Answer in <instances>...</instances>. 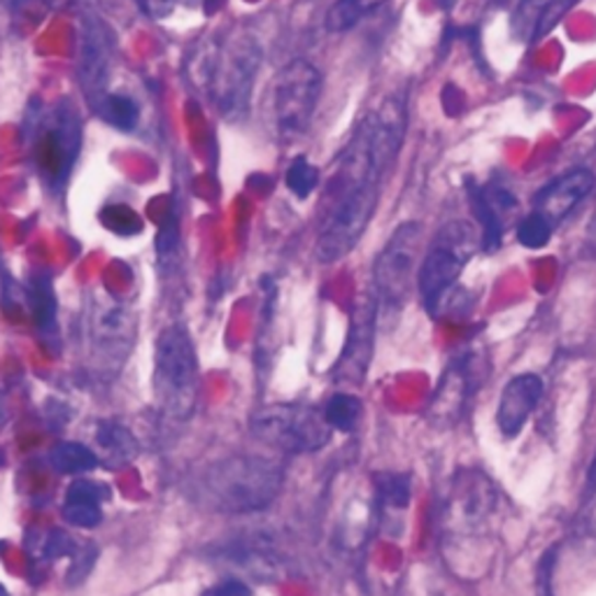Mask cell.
<instances>
[{"instance_id":"obj_15","label":"cell","mask_w":596,"mask_h":596,"mask_svg":"<svg viewBox=\"0 0 596 596\" xmlns=\"http://www.w3.org/2000/svg\"><path fill=\"white\" fill-rule=\"evenodd\" d=\"M543 389L546 385L536 373L517 376L503 387L496 408V424L503 438H515L522 432V426L529 422L540 397H543Z\"/></svg>"},{"instance_id":"obj_34","label":"cell","mask_w":596,"mask_h":596,"mask_svg":"<svg viewBox=\"0 0 596 596\" xmlns=\"http://www.w3.org/2000/svg\"><path fill=\"white\" fill-rule=\"evenodd\" d=\"M138 5L142 8V12L147 16H152V19H157V22H161V19H165L175 10L177 0H138Z\"/></svg>"},{"instance_id":"obj_38","label":"cell","mask_w":596,"mask_h":596,"mask_svg":"<svg viewBox=\"0 0 596 596\" xmlns=\"http://www.w3.org/2000/svg\"><path fill=\"white\" fill-rule=\"evenodd\" d=\"M438 5H443V8L447 10V8H452V5H455V0H438Z\"/></svg>"},{"instance_id":"obj_1","label":"cell","mask_w":596,"mask_h":596,"mask_svg":"<svg viewBox=\"0 0 596 596\" xmlns=\"http://www.w3.org/2000/svg\"><path fill=\"white\" fill-rule=\"evenodd\" d=\"M285 471L259 455H231L215 461L196 480V498L215 513L242 515L268 508L283 490Z\"/></svg>"},{"instance_id":"obj_5","label":"cell","mask_w":596,"mask_h":596,"mask_svg":"<svg viewBox=\"0 0 596 596\" xmlns=\"http://www.w3.org/2000/svg\"><path fill=\"white\" fill-rule=\"evenodd\" d=\"M322 87V72L306 59H291L277 70L271 89V112L279 140L296 142L308 134Z\"/></svg>"},{"instance_id":"obj_13","label":"cell","mask_w":596,"mask_h":596,"mask_svg":"<svg viewBox=\"0 0 596 596\" xmlns=\"http://www.w3.org/2000/svg\"><path fill=\"white\" fill-rule=\"evenodd\" d=\"M594 173L587 168H571L554 177L534 198V210L548 217L554 227L562 224L594 190Z\"/></svg>"},{"instance_id":"obj_9","label":"cell","mask_w":596,"mask_h":596,"mask_svg":"<svg viewBox=\"0 0 596 596\" xmlns=\"http://www.w3.org/2000/svg\"><path fill=\"white\" fill-rule=\"evenodd\" d=\"M252 436L264 445L275 447L279 452L303 455L322 450L331 440V426L312 408L277 403L261 408L252 415L250 422Z\"/></svg>"},{"instance_id":"obj_22","label":"cell","mask_w":596,"mask_h":596,"mask_svg":"<svg viewBox=\"0 0 596 596\" xmlns=\"http://www.w3.org/2000/svg\"><path fill=\"white\" fill-rule=\"evenodd\" d=\"M285 180H287V190L298 200H306L317 192V186H320V182H322V173H320V168H317L308 157L298 154L291 159Z\"/></svg>"},{"instance_id":"obj_17","label":"cell","mask_w":596,"mask_h":596,"mask_svg":"<svg viewBox=\"0 0 596 596\" xmlns=\"http://www.w3.org/2000/svg\"><path fill=\"white\" fill-rule=\"evenodd\" d=\"M469 200H471L473 215H475V219L480 221V227H482V238H480L482 242H480V245L488 252L498 250L501 238H503V217L498 215V210L494 208L492 200L488 198V194H484V186L471 184L469 186Z\"/></svg>"},{"instance_id":"obj_25","label":"cell","mask_w":596,"mask_h":596,"mask_svg":"<svg viewBox=\"0 0 596 596\" xmlns=\"http://www.w3.org/2000/svg\"><path fill=\"white\" fill-rule=\"evenodd\" d=\"M103 227L117 236H136L142 231L140 215L128 205H107L101 210Z\"/></svg>"},{"instance_id":"obj_3","label":"cell","mask_w":596,"mask_h":596,"mask_svg":"<svg viewBox=\"0 0 596 596\" xmlns=\"http://www.w3.org/2000/svg\"><path fill=\"white\" fill-rule=\"evenodd\" d=\"M154 399L168 417L190 420L198 403L200 373L190 331L165 326L154 345Z\"/></svg>"},{"instance_id":"obj_14","label":"cell","mask_w":596,"mask_h":596,"mask_svg":"<svg viewBox=\"0 0 596 596\" xmlns=\"http://www.w3.org/2000/svg\"><path fill=\"white\" fill-rule=\"evenodd\" d=\"M112 33L101 22H87L84 33L80 37V82L87 89L89 103L93 105L101 96H105V80L112 61Z\"/></svg>"},{"instance_id":"obj_11","label":"cell","mask_w":596,"mask_h":596,"mask_svg":"<svg viewBox=\"0 0 596 596\" xmlns=\"http://www.w3.org/2000/svg\"><path fill=\"white\" fill-rule=\"evenodd\" d=\"M376 324H378V301L376 294H362L352 306L349 329L339 362L333 366V382L357 387L364 382L368 364L376 347Z\"/></svg>"},{"instance_id":"obj_30","label":"cell","mask_w":596,"mask_h":596,"mask_svg":"<svg viewBox=\"0 0 596 596\" xmlns=\"http://www.w3.org/2000/svg\"><path fill=\"white\" fill-rule=\"evenodd\" d=\"M557 548H550L536 566V596H554V566H557Z\"/></svg>"},{"instance_id":"obj_20","label":"cell","mask_w":596,"mask_h":596,"mask_svg":"<svg viewBox=\"0 0 596 596\" xmlns=\"http://www.w3.org/2000/svg\"><path fill=\"white\" fill-rule=\"evenodd\" d=\"M99 445L105 450L107 459L119 466L134 459L138 455V440L134 438V434L128 432L126 426L117 424V422H101L99 424V434H96Z\"/></svg>"},{"instance_id":"obj_28","label":"cell","mask_w":596,"mask_h":596,"mask_svg":"<svg viewBox=\"0 0 596 596\" xmlns=\"http://www.w3.org/2000/svg\"><path fill=\"white\" fill-rule=\"evenodd\" d=\"M177 240H180V224H177L175 210L171 208L165 213L163 224H161V231L157 236V252H159V256L163 261L171 259L177 252Z\"/></svg>"},{"instance_id":"obj_40","label":"cell","mask_w":596,"mask_h":596,"mask_svg":"<svg viewBox=\"0 0 596 596\" xmlns=\"http://www.w3.org/2000/svg\"><path fill=\"white\" fill-rule=\"evenodd\" d=\"M0 550H3V546H0Z\"/></svg>"},{"instance_id":"obj_7","label":"cell","mask_w":596,"mask_h":596,"mask_svg":"<svg viewBox=\"0 0 596 596\" xmlns=\"http://www.w3.org/2000/svg\"><path fill=\"white\" fill-rule=\"evenodd\" d=\"M478 250V236L469 221H450L436 233L417 271V289L428 312L452 291L461 271Z\"/></svg>"},{"instance_id":"obj_8","label":"cell","mask_w":596,"mask_h":596,"mask_svg":"<svg viewBox=\"0 0 596 596\" xmlns=\"http://www.w3.org/2000/svg\"><path fill=\"white\" fill-rule=\"evenodd\" d=\"M87 341L99 376H117L136 341V314L107 291L93 296L87 312Z\"/></svg>"},{"instance_id":"obj_31","label":"cell","mask_w":596,"mask_h":596,"mask_svg":"<svg viewBox=\"0 0 596 596\" xmlns=\"http://www.w3.org/2000/svg\"><path fill=\"white\" fill-rule=\"evenodd\" d=\"M74 554V540L66 534L54 529L45 536L43 543V557L47 559H61V557H72Z\"/></svg>"},{"instance_id":"obj_23","label":"cell","mask_w":596,"mask_h":596,"mask_svg":"<svg viewBox=\"0 0 596 596\" xmlns=\"http://www.w3.org/2000/svg\"><path fill=\"white\" fill-rule=\"evenodd\" d=\"M362 401L354 394H333L324 408V420L331 428H339V432H352L354 426L362 420Z\"/></svg>"},{"instance_id":"obj_39","label":"cell","mask_w":596,"mask_h":596,"mask_svg":"<svg viewBox=\"0 0 596 596\" xmlns=\"http://www.w3.org/2000/svg\"><path fill=\"white\" fill-rule=\"evenodd\" d=\"M0 596H10V594H8V589H5L3 585H0Z\"/></svg>"},{"instance_id":"obj_16","label":"cell","mask_w":596,"mask_h":596,"mask_svg":"<svg viewBox=\"0 0 596 596\" xmlns=\"http://www.w3.org/2000/svg\"><path fill=\"white\" fill-rule=\"evenodd\" d=\"M28 306L33 312V322L37 333L43 335L47 345L56 352L59 349V322H56V298L49 277H33L28 285Z\"/></svg>"},{"instance_id":"obj_24","label":"cell","mask_w":596,"mask_h":596,"mask_svg":"<svg viewBox=\"0 0 596 596\" xmlns=\"http://www.w3.org/2000/svg\"><path fill=\"white\" fill-rule=\"evenodd\" d=\"M552 233H554V224L536 210H531L525 219L517 224L519 245H525L529 250L546 248L548 242L552 240Z\"/></svg>"},{"instance_id":"obj_37","label":"cell","mask_w":596,"mask_h":596,"mask_svg":"<svg viewBox=\"0 0 596 596\" xmlns=\"http://www.w3.org/2000/svg\"><path fill=\"white\" fill-rule=\"evenodd\" d=\"M594 490H596V457H594L592 469H589V473H587V492L592 494Z\"/></svg>"},{"instance_id":"obj_12","label":"cell","mask_w":596,"mask_h":596,"mask_svg":"<svg viewBox=\"0 0 596 596\" xmlns=\"http://www.w3.org/2000/svg\"><path fill=\"white\" fill-rule=\"evenodd\" d=\"M473 378L475 359L471 354L452 359V364L445 368L443 378L436 387V394L432 399V405H428V420H432L440 432L452 428L461 420L463 408L469 403L471 389L475 387Z\"/></svg>"},{"instance_id":"obj_33","label":"cell","mask_w":596,"mask_h":596,"mask_svg":"<svg viewBox=\"0 0 596 596\" xmlns=\"http://www.w3.org/2000/svg\"><path fill=\"white\" fill-rule=\"evenodd\" d=\"M51 0H14V10L16 16L22 19V22H31L33 26L43 22L45 12H49Z\"/></svg>"},{"instance_id":"obj_2","label":"cell","mask_w":596,"mask_h":596,"mask_svg":"<svg viewBox=\"0 0 596 596\" xmlns=\"http://www.w3.org/2000/svg\"><path fill=\"white\" fill-rule=\"evenodd\" d=\"M261 59H264V51L256 37L248 33L231 35L229 41L210 49L203 68V80L217 112L227 122H240L248 115Z\"/></svg>"},{"instance_id":"obj_6","label":"cell","mask_w":596,"mask_h":596,"mask_svg":"<svg viewBox=\"0 0 596 596\" xmlns=\"http://www.w3.org/2000/svg\"><path fill=\"white\" fill-rule=\"evenodd\" d=\"M422 250V227L417 221H403L389 236L387 245L373 264V294L378 301V314H399L405 306L413 279L420 271Z\"/></svg>"},{"instance_id":"obj_19","label":"cell","mask_w":596,"mask_h":596,"mask_svg":"<svg viewBox=\"0 0 596 596\" xmlns=\"http://www.w3.org/2000/svg\"><path fill=\"white\" fill-rule=\"evenodd\" d=\"M99 112V117L105 119L110 126L119 130H134L140 119V107L138 103L126 96V93H105L96 103L91 105Z\"/></svg>"},{"instance_id":"obj_29","label":"cell","mask_w":596,"mask_h":596,"mask_svg":"<svg viewBox=\"0 0 596 596\" xmlns=\"http://www.w3.org/2000/svg\"><path fill=\"white\" fill-rule=\"evenodd\" d=\"M575 3H581V0H548V3L543 5V10H540V19H538V26H536V35L534 37H540V35L550 33L559 22H562V16Z\"/></svg>"},{"instance_id":"obj_21","label":"cell","mask_w":596,"mask_h":596,"mask_svg":"<svg viewBox=\"0 0 596 596\" xmlns=\"http://www.w3.org/2000/svg\"><path fill=\"white\" fill-rule=\"evenodd\" d=\"M51 466L59 473H87L99 466V457L80 443H61L54 447Z\"/></svg>"},{"instance_id":"obj_26","label":"cell","mask_w":596,"mask_h":596,"mask_svg":"<svg viewBox=\"0 0 596 596\" xmlns=\"http://www.w3.org/2000/svg\"><path fill=\"white\" fill-rule=\"evenodd\" d=\"M380 498L391 508H405L410 503V494H413V484L405 473H380L376 478Z\"/></svg>"},{"instance_id":"obj_18","label":"cell","mask_w":596,"mask_h":596,"mask_svg":"<svg viewBox=\"0 0 596 596\" xmlns=\"http://www.w3.org/2000/svg\"><path fill=\"white\" fill-rule=\"evenodd\" d=\"M387 0H335L329 8L324 26L329 33H345L352 31L359 22L373 12H378Z\"/></svg>"},{"instance_id":"obj_32","label":"cell","mask_w":596,"mask_h":596,"mask_svg":"<svg viewBox=\"0 0 596 596\" xmlns=\"http://www.w3.org/2000/svg\"><path fill=\"white\" fill-rule=\"evenodd\" d=\"M107 496H110L107 488H103V484H99V482H89V480L72 482L68 494H66V498H70V501H87V503H101Z\"/></svg>"},{"instance_id":"obj_35","label":"cell","mask_w":596,"mask_h":596,"mask_svg":"<svg viewBox=\"0 0 596 596\" xmlns=\"http://www.w3.org/2000/svg\"><path fill=\"white\" fill-rule=\"evenodd\" d=\"M203 596H252V589L242 581H224Z\"/></svg>"},{"instance_id":"obj_36","label":"cell","mask_w":596,"mask_h":596,"mask_svg":"<svg viewBox=\"0 0 596 596\" xmlns=\"http://www.w3.org/2000/svg\"><path fill=\"white\" fill-rule=\"evenodd\" d=\"M581 525H583L585 534L596 536V490L589 494V501H587V506L581 517Z\"/></svg>"},{"instance_id":"obj_4","label":"cell","mask_w":596,"mask_h":596,"mask_svg":"<svg viewBox=\"0 0 596 596\" xmlns=\"http://www.w3.org/2000/svg\"><path fill=\"white\" fill-rule=\"evenodd\" d=\"M31 152L37 175L45 186L59 192L66 186L82 152V119L68 99L54 103L45 112H31Z\"/></svg>"},{"instance_id":"obj_10","label":"cell","mask_w":596,"mask_h":596,"mask_svg":"<svg viewBox=\"0 0 596 596\" xmlns=\"http://www.w3.org/2000/svg\"><path fill=\"white\" fill-rule=\"evenodd\" d=\"M498 508L494 482L478 469H461L452 478L450 494L445 501V527L452 534H482Z\"/></svg>"},{"instance_id":"obj_27","label":"cell","mask_w":596,"mask_h":596,"mask_svg":"<svg viewBox=\"0 0 596 596\" xmlns=\"http://www.w3.org/2000/svg\"><path fill=\"white\" fill-rule=\"evenodd\" d=\"M64 517H66V522H70L72 527L93 529L103 522V511H101V503H87V501L66 498Z\"/></svg>"}]
</instances>
